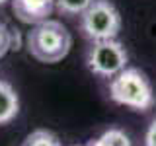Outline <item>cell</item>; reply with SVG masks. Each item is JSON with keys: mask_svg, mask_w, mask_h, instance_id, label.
Listing matches in <instances>:
<instances>
[{"mask_svg": "<svg viewBox=\"0 0 156 146\" xmlns=\"http://www.w3.org/2000/svg\"><path fill=\"white\" fill-rule=\"evenodd\" d=\"M144 146H156V117L152 119V123L144 134Z\"/></svg>", "mask_w": 156, "mask_h": 146, "instance_id": "8fae6325", "label": "cell"}, {"mask_svg": "<svg viewBox=\"0 0 156 146\" xmlns=\"http://www.w3.org/2000/svg\"><path fill=\"white\" fill-rule=\"evenodd\" d=\"M22 146H61V140H58V136L55 133H51V130L39 129V130H33V133L23 140Z\"/></svg>", "mask_w": 156, "mask_h": 146, "instance_id": "ba28073f", "label": "cell"}, {"mask_svg": "<svg viewBox=\"0 0 156 146\" xmlns=\"http://www.w3.org/2000/svg\"><path fill=\"white\" fill-rule=\"evenodd\" d=\"M94 0H55V8L65 16H82Z\"/></svg>", "mask_w": 156, "mask_h": 146, "instance_id": "9c48e42d", "label": "cell"}, {"mask_svg": "<svg viewBox=\"0 0 156 146\" xmlns=\"http://www.w3.org/2000/svg\"><path fill=\"white\" fill-rule=\"evenodd\" d=\"M109 99L117 105L131 107L135 111H150L156 103V96L150 80L139 68L127 66L123 72L111 78Z\"/></svg>", "mask_w": 156, "mask_h": 146, "instance_id": "7a4b0ae2", "label": "cell"}, {"mask_svg": "<svg viewBox=\"0 0 156 146\" xmlns=\"http://www.w3.org/2000/svg\"><path fill=\"white\" fill-rule=\"evenodd\" d=\"M80 29L92 41L115 39L121 31V14L109 0H94L80 16Z\"/></svg>", "mask_w": 156, "mask_h": 146, "instance_id": "3957f363", "label": "cell"}, {"mask_svg": "<svg viewBox=\"0 0 156 146\" xmlns=\"http://www.w3.org/2000/svg\"><path fill=\"white\" fill-rule=\"evenodd\" d=\"M12 49H20L18 47V33L14 29H10L6 23L0 22V58L6 55Z\"/></svg>", "mask_w": 156, "mask_h": 146, "instance_id": "30bf717a", "label": "cell"}, {"mask_svg": "<svg viewBox=\"0 0 156 146\" xmlns=\"http://www.w3.org/2000/svg\"><path fill=\"white\" fill-rule=\"evenodd\" d=\"M12 10L20 22L35 26L43 19H49L55 10V0H12Z\"/></svg>", "mask_w": 156, "mask_h": 146, "instance_id": "5b68a950", "label": "cell"}, {"mask_svg": "<svg viewBox=\"0 0 156 146\" xmlns=\"http://www.w3.org/2000/svg\"><path fill=\"white\" fill-rule=\"evenodd\" d=\"M8 2V0H0V6H2V4H6Z\"/></svg>", "mask_w": 156, "mask_h": 146, "instance_id": "7c38bea8", "label": "cell"}, {"mask_svg": "<svg viewBox=\"0 0 156 146\" xmlns=\"http://www.w3.org/2000/svg\"><path fill=\"white\" fill-rule=\"evenodd\" d=\"M129 62L125 47L117 39H105V41H94L86 55V64L90 72L101 78H113L123 72Z\"/></svg>", "mask_w": 156, "mask_h": 146, "instance_id": "277c9868", "label": "cell"}, {"mask_svg": "<svg viewBox=\"0 0 156 146\" xmlns=\"http://www.w3.org/2000/svg\"><path fill=\"white\" fill-rule=\"evenodd\" d=\"M70 31L57 19H43L27 33V51L39 62L55 64L70 53Z\"/></svg>", "mask_w": 156, "mask_h": 146, "instance_id": "6da1fadb", "label": "cell"}, {"mask_svg": "<svg viewBox=\"0 0 156 146\" xmlns=\"http://www.w3.org/2000/svg\"><path fill=\"white\" fill-rule=\"evenodd\" d=\"M88 146H133V142H131L129 134H127L125 130L111 127V129L104 130L98 138L90 140Z\"/></svg>", "mask_w": 156, "mask_h": 146, "instance_id": "52a82bcc", "label": "cell"}, {"mask_svg": "<svg viewBox=\"0 0 156 146\" xmlns=\"http://www.w3.org/2000/svg\"><path fill=\"white\" fill-rule=\"evenodd\" d=\"M20 113V96L14 86L6 80H0V125L14 121Z\"/></svg>", "mask_w": 156, "mask_h": 146, "instance_id": "8992f818", "label": "cell"}]
</instances>
